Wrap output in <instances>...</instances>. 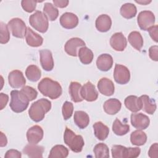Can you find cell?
I'll use <instances>...</instances> for the list:
<instances>
[{"label": "cell", "mask_w": 158, "mask_h": 158, "mask_svg": "<svg viewBox=\"0 0 158 158\" xmlns=\"http://www.w3.org/2000/svg\"><path fill=\"white\" fill-rule=\"evenodd\" d=\"M38 89L43 95L51 99H57L62 93L60 83L48 77L44 78L40 81L38 85Z\"/></svg>", "instance_id": "6da1fadb"}, {"label": "cell", "mask_w": 158, "mask_h": 158, "mask_svg": "<svg viewBox=\"0 0 158 158\" xmlns=\"http://www.w3.org/2000/svg\"><path fill=\"white\" fill-rule=\"evenodd\" d=\"M51 109V101L47 99L41 98L32 103L28 110V115L33 121L39 122L43 120L45 114L48 112Z\"/></svg>", "instance_id": "7a4b0ae2"}, {"label": "cell", "mask_w": 158, "mask_h": 158, "mask_svg": "<svg viewBox=\"0 0 158 158\" xmlns=\"http://www.w3.org/2000/svg\"><path fill=\"white\" fill-rule=\"evenodd\" d=\"M10 96L9 106L12 111L15 113H20L27 109L30 101L21 91L12 90L10 92Z\"/></svg>", "instance_id": "3957f363"}, {"label": "cell", "mask_w": 158, "mask_h": 158, "mask_svg": "<svg viewBox=\"0 0 158 158\" xmlns=\"http://www.w3.org/2000/svg\"><path fill=\"white\" fill-rule=\"evenodd\" d=\"M64 141L69 148L75 152H81L85 144L83 137L81 135H76L67 127H66L64 131Z\"/></svg>", "instance_id": "277c9868"}, {"label": "cell", "mask_w": 158, "mask_h": 158, "mask_svg": "<svg viewBox=\"0 0 158 158\" xmlns=\"http://www.w3.org/2000/svg\"><path fill=\"white\" fill-rule=\"evenodd\" d=\"M30 25L40 33H45L49 27V22L47 16L41 11L36 10L29 17Z\"/></svg>", "instance_id": "5b68a950"}, {"label": "cell", "mask_w": 158, "mask_h": 158, "mask_svg": "<svg viewBox=\"0 0 158 158\" xmlns=\"http://www.w3.org/2000/svg\"><path fill=\"white\" fill-rule=\"evenodd\" d=\"M12 35L16 38H23L26 35L27 27L25 22L20 18L12 19L7 23Z\"/></svg>", "instance_id": "8992f818"}, {"label": "cell", "mask_w": 158, "mask_h": 158, "mask_svg": "<svg viewBox=\"0 0 158 158\" xmlns=\"http://www.w3.org/2000/svg\"><path fill=\"white\" fill-rule=\"evenodd\" d=\"M137 22L139 28L144 31H146L154 25V14L150 10L141 11L138 15Z\"/></svg>", "instance_id": "52a82bcc"}, {"label": "cell", "mask_w": 158, "mask_h": 158, "mask_svg": "<svg viewBox=\"0 0 158 158\" xmlns=\"http://www.w3.org/2000/svg\"><path fill=\"white\" fill-rule=\"evenodd\" d=\"M114 78L117 83L125 85L130 81V72L127 67L117 64L114 69Z\"/></svg>", "instance_id": "ba28073f"}, {"label": "cell", "mask_w": 158, "mask_h": 158, "mask_svg": "<svg viewBox=\"0 0 158 158\" xmlns=\"http://www.w3.org/2000/svg\"><path fill=\"white\" fill-rule=\"evenodd\" d=\"M131 123L138 130L146 129L150 123L148 116L143 113H133L131 115Z\"/></svg>", "instance_id": "9c48e42d"}, {"label": "cell", "mask_w": 158, "mask_h": 158, "mask_svg": "<svg viewBox=\"0 0 158 158\" xmlns=\"http://www.w3.org/2000/svg\"><path fill=\"white\" fill-rule=\"evenodd\" d=\"M80 94L83 99L88 102L94 101L98 97V93L95 86L89 81H87L81 87Z\"/></svg>", "instance_id": "30bf717a"}, {"label": "cell", "mask_w": 158, "mask_h": 158, "mask_svg": "<svg viewBox=\"0 0 158 158\" xmlns=\"http://www.w3.org/2000/svg\"><path fill=\"white\" fill-rule=\"evenodd\" d=\"M85 46V43L79 38H72L68 40L64 46V49L66 53L71 56L76 57L78 56V49Z\"/></svg>", "instance_id": "8fae6325"}, {"label": "cell", "mask_w": 158, "mask_h": 158, "mask_svg": "<svg viewBox=\"0 0 158 158\" xmlns=\"http://www.w3.org/2000/svg\"><path fill=\"white\" fill-rule=\"evenodd\" d=\"M9 85L13 88H20L23 87L26 83V80L23 73L19 70L11 71L8 75Z\"/></svg>", "instance_id": "7c38bea8"}, {"label": "cell", "mask_w": 158, "mask_h": 158, "mask_svg": "<svg viewBox=\"0 0 158 158\" xmlns=\"http://www.w3.org/2000/svg\"><path fill=\"white\" fill-rule=\"evenodd\" d=\"M111 47L117 51H123L127 45V41L122 32H117L112 35L110 38Z\"/></svg>", "instance_id": "4fadbf2b"}, {"label": "cell", "mask_w": 158, "mask_h": 158, "mask_svg": "<svg viewBox=\"0 0 158 158\" xmlns=\"http://www.w3.org/2000/svg\"><path fill=\"white\" fill-rule=\"evenodd\" d=\"M43 130L39 125L30 127L27 132V138L29 143L38 144L43 138Z\"/></svg>", "instance_id": "5bb4252c"}, {"label": "cell", "mask_w": 158, "mask_h": 158, "mask_svg": "<svg viewBox=\"0 0 158 158\" xmlns=\"http://www.w3.org/2000/svg\"><path fill=\"white\" fill-rule=\"evenodd\" d=\"M60 23L66 29L75 28L78 24V18L73 13L65 12L60 17Z\"/></svg>", "instance_id": "9a60e30c"}, {"label": "cell", "mask_w": 158, "mask_h": 158, "mask_svg": "<svg viewBox=\"0 0 158 158\" xmlns=\"http://www.w3.org/2000/svg\"><path fill=\"white\" fill-rule=\"evenodd\" d=\"M39 52L40 54V63L42 68L46 71H51L54 65L52 52L48 49H42Z\"/></svg>", "instance_id": "2e32d148"}, {"label": "cell", "mask_w": 158, "mask_h": 158, "mask_svg": "<svg viewBox=\"0 0 158 158\" xmlns=\"http://www.w3.org/2000/svg\"><path fill=\"white\" fill-rule=\"evenodd\" d=\"M99 91L103 95L109 96L114 94L115 86L112 80L107 78H101L98 83Z\"/></svg>", "instance_id": "e0dca14e"}, {"label": "cell", "mask_w": 158, "mask_h": 158, "mask_svg": "<svg viewBox=\"0 0 158 158\" xmlns=\"http://www.w3.org/2000/svg\"><path fill=\"white\" fill-rule=\"evenodd\" d=\"M44 148L36 144H31L26 145L23 149V152L30 158H42Z\"/></svg>", "instance_id": "ac0fdd59"}, {"label": "cell", "mask_w": 158, "mask_h": 158, "mask_svg": "<svg viewBox=\"0 0 158 158\" xmlns=\"http://www.w3.org/2000/svg\"><path fill=\"white\" fill-rule=\"evenodd\" d=\"M112 65L113 58L109 54H102L96 60V66L101 71H108L112 68Z\"/></svg>", "instance_id": "d6986e66"}, {"label": "cell", "mask_w": 158, "mask_h": 158, "mask_svg": "<svg viewBox=\"0 0 158 158\" xmlns=\"http://www.w3.org/2000/svg\"><path fill=\"white\" fill-rule=\"evenodd\" d=\"M25 39L27 44L31 47H39L42 45L43 42L42 36L33 31L30 27H27Z\"/></svg>", "instance_id": "ffe728a7"}, {"label": "cell", "mask_w": 158, "mask_h": 158, "mask_svg": "<svg viewBox=\"0 0 158 158\" xmlns=\"http://www.w3.org/2000/svg\"><path fill=\"white\" fill-rule=\"evenodd\" d=\"M122 103L116 98H110L105 101L103 109L106 113L109 115H115L121 109Z\"/></svg>", "instance_id": "44dd1931"}, {"label": "cell", "mask_w": 158, "mask_h": 158, "mask_svg": "<svg viewBox=\"0 0 158 158\" xmlns=\"http://www.w3.org/2000/svg\"><path fill=\"white\" fill-rule=\"evenodd\" d=\"M96 27L101 32L109 31L112 25V20L107 14H101L96 20Z\"/></svg>", "instance_id": "7402d4cb"}, {"label": "cell", "mask_w": 158, "mask_h": 158, "mask_svg": "<svg viewBox=\"0 0 158 158\" xmlns=\"http://www.w3.org/2000/svg\"><path fill=\"white\" fill-rule=\"evenodd\" d=\"M126 107L133 113L140 110L142 108V103L139 98L136 96L130 95L125 99L124 101Z\"/></svg>", "instance_id": "603a6c76"}, {"label": "cell", "mask_w": 158, "mask_h": 158, "mask_svg": "<svg viewBox=\"0 0 158 158\" xmlns=\"http://www.w3.org/2000/svg\"><path fill=\"white\" fill-rule=\"evenodd\" d=\"M139 98L142 103L141 109H143V111L149 114H153L157 108L155 100L153 99H151L148 95L146 94L141 96Z\"/></svg>", "instance_id": "cb8c5ba5"}, {"label": "cell", "mask_w": 158, "mask_h": 158, "mask_svg": "<svg viewBox=\"0 0 158 158\" xmlns=\"http://www.w3.org/2000/svg\"><path fill=\"white\" fill-rule=\"evenodd\" d=\"M73 120L80 129L85 128L89 123V117L87 113L82 110H77L74 113Z\"/></svg>", "instance_id": "d4e9b609"}, {"label": "cell", "mask_w": 158, "mask_h": 158, "mask_svg": "<svg viewBox=\"0 0 158 158\" xmlns=\"http://www.w3.org/2000/svg\"><path fill=\"white\" fill-rule=\"evenodd\" d=\"M93 129L95 136L101 141L107 138L109 133V128L101 122H97L93 125Z\"/></svg>", "instance_id": "484cf974"}, {"label": "cell", "mask_w": 158, "mask_h": 158, "mask_svg": "<svg viewBox=\"0 0 158 158\" xmlns=\"http://www.w3.org/2000/svg\"><path fill=\"white\" fill-rule=\"evenodd\" d=\"M81 88V85L80 83L77 81H72L70 83L69 86V93L72 101L80 102L83 100L80 94Z\"/></svg>", "instance_id": "4316f807"}, {"label": "cell", "mask_w": 158, "mask_h": 158, "mask_svg": "<svg viewBox=\"0 0 158 158\" xmlns=\"http://www.w3.org/2000/svg\"><path fill=\"white\" fill-rule=\"evenodd\" d=\"M128 40L131 46L138 51H140L143 46V37L141 33L137 31H131L128 36Z\"/></svg>", "instance_id": "83f0119b"}, {"label": "cell", "mask_w": 158, "mask_h": 158, "mask_svg": "<svg viewBox=\"0 0 158 158\" xmlns=\"http://www.w3.org/2000/svg\"><path fill=\"white\" fill-rule=\"evenodd\" d=\"M130 141L133 145L138 146L144 145L147 141V135L141 130H135L131 133Z\"/></svg>", "instance_id": "f1b7e54d"}, {"label": "cell", "mask_w": 158, "mask_h": 158, "mask_svg": "<svg viewBox=\"0 0 158 158\" xmlns=\"http://www.w3.org/2000/svg\"><path fill=\"white\" fill-rule=\"evenodd\" d=\"M78 56L81 62L85 65L91 63L94 57L93 51L86 46H83L80 48L78 50Z\"/></svg>", "instance_id": "f546056e"}, {"label": "cell", "mask_w": 158, "mask_h": 158, "mask_svg": "<svg viewBox=\"0 0 158 158\" xmlns=\"http://www.w3.org/2000/svg\"><path fill=\"white\" fill-rule=\"evenodd\" d=\"M69 155L68 149L63 145L57 144L50 151L49 158H65Z\"/></svg>", "instance_id": "4dcf8cb0"}, {"label": "cell", "mask_w": 158, "mask_h": 158, "mask_svg": "<svg viewBox=\"0 0 158 158\" xmlns=\"http://www.w3.org/2000/svg\"><path fill=\"white\" fill-rule=\"evenodd\" d=\"M120 12L123 17L130 19L135 17L137 12V9L133 4L125 3L121 6Z\"/></svg>", "instance_id": "1f68e13d"}, {"label": "cell", "mask_w": 158, "mask_h": 158, "mask_svg": "<svg viewBox=\"0 0 158 158\" xmlns=\"http://www.w3.org/2000/svg\"><path fill=\"white\" fill-rule=\"evenodd\" d=\"M25 75L30 81L36 82L41 78V72L38 66L30 65L27 67L25 70Z\"/></svg>", "instance_id": "d6a6232c"}, {"label": "cell", "mask_w": 158, "mask_h": 158, "mask_svg": "<svg viewBox=\"0 0 158 158\" xmlns=\"http://www.w3.org/2000/svg\"><path fill=\"white\" fill-rule=\"evenodd\" d=\"M112 131L116 135L123 136L130 131V126L127 124H123L120 120L116 118L112 125Z\"/></svg>", "instance_id": "836d02e7"}, {"label": "cell", "mask_w": 158, "mask_h": 158, "mask_svg": "<svg viewBox=\"0 0 158 158\" xmlns=\"http://www.w3.org/2000/svg\"><path fill=\"white\" fill-rule=\"evenodd\" d=\"M43 12L50 21L55 20L59 15L58 9L50 2H46L44 4Z\"/></svg>", "instance_id": "e575fe53"}, {"label": "cell", "mask_w": 158, "mask_h": 158, "mask_svg": "<svg viewBox=\"0 0 158 158\" xmlns=\"http://www.w3.org/2000/svg\"><path fill=\"white\" fill-rule=\"evenodd\" d=\"M93 152L96 158L109 157V149L104 143H100L97 144L93 149Z\"/></svg>", "instance_id": "d590c367"}, {"label": "cell", "mask_w": 158, "mask_h": 158, "mask_svg": "<svg viewBox=\"0 0 158 158\" xmlns=\"http://www.w3.org/2000/svg\"><path fill=\"white\" fill-rule=\"evenodd\" d=\"M0 43L1 44H6L10 40V33L9 29L8 28L7 25L5 24L4 22H0Z\"/></svg>", "instance_id": "8d00e7d4"}, {"label": "cell", "mask_w": 158, "mask_h": 158, "mask_svg": "<svg viewBox=\"0 0 158 158\" xmlns=\"http://www.w3.org/2000/svg\"><path fill=\"white\" fill-rule=\"evenodd\" d=\"M73 105L72 102L69 101H65L62 106V112L64 120H68L70 118L73 114Z\"/></svg>", "instance_id": "74e56055"}, {"label": "cell", "mask_w": 158, "mask_h": 158, "mask_svg": "<svg viewBox=\"0 0 158 158\" xmlns=\"http://www.w3.org/2000/svg\"><path fill=\"white\" fill-rule=\"evenodd\" d=\"M141 149L139 148H125L123 158H135L139 156Z\"/></svg>", "instance_id": "f35d334b"}, {"label": "cell", "mask_w": 158, "mask_h": 158, "mask_svg": "<svg viewBox=\"0 0 158 158\" xmlns=\"http://www.w3.org/2000/svg\"><path fill=\"white\" fill-rule=\"evenodd\" d=\"M28 98L30 101H31L36 98L38 92L33 88L29 86H24L20 90Z\"/></svg>", "instance_id": "ab89813d"}, {"label": "cell", "mask_w": 158, "mask_h": 158, "mask_svg": "<svg viewBox=\"0 0 158 158\" xmlns=\"http://www.w3.org/2000/svg\"><path fill=\"white\" fill-rule=\"evenodd\" d=\"M38 2L39 1L34 0H22L21 1V5L25 11L31 13L35 10Z\"/></svg>", "instance_id": "60d3db41"}, {"label": "cell", "mask_w": 158, "mask_h": 158, "mask_svg": "<svg viewBox=\"0 0 158 158\" xmlns=\"http://www.w3.org/2000/svg\"><path fill=\"white\" fill-rule=\"evenodd\" d=\"M125 146L122 145H114L112 147V156L114 158H123V153Z\"/></svg>", "instance_id": "b9f144b4"}, {"label": "cell", "mask_w": 158, "mask_h": 158, "mask_svg": "<svg viewBox=\"0 0 158 158\" xmlns=\"http://www.w3.org/2000/svg\"><path fill=\"white\" fill-rule=\"evenodd\" d=\"M149 55L150 58L154 61L158 60V46L155 45L149 48Z\"/></svg>", "instance_id": "7bdbcfd3"}, {"label": "cell", "mask_w": 158, "mask_h": 158, "mask_svg": "<svg viewBox=\"0 0 158 158\" xmlns=\"http://www.w3.org/2000/svg\"><path fill=\"white\" fill-rule=\"evenodd\" d=\"M21 157V152L16 149H9L5 154L6 158H20Z\"/></svg>", "instance_id": "ee69618b"}, {"label": "cell", "mask_w": 158, "mask_h": 158, "mask_svg": "<svg viewBox=\"0 0 158 158\" xmlns=\"http://www.w3.org/2000/svg\"><path fill=\"white\" fill-rule=\"evenodd\" d=\"M157 28H158L157 25H154L148 30L150 36L156 43L157 42V35H157V30H158Z\"/></svg>", "instance_id": "f6af8a7d"}, {"label": "cell", "mask_w": 158, "mask_h": 158, "mask_svg": "<svg viewBox=\"0 0 158 158\" xmlns=\"http://www.w3.org/2000/svg\"><path fill=\"white\" fill-rule=\"evenodd\" d=\"M157 148H158V144L157 143H155L151 146L150 147V149L148 151V155L150 157H157Z\"/></svg>", "instance_id": "bcb514c9"}, {"label": "cell", "mask_w": 158, "mask_h": 158, "mask_svg": "<svg viewBox=\"0 0 158 158\" xmlns=\"http://www.w3.org/2000/svg\"><path fill=\"white\" fill-rule=\"evenodd\" d=\"M9 101V96L8 95L3 93H0V109L2 110L7 105V102Z\"/></svg>", "instance_id": "7dc6e473"}, {"label": "cell", "mask_w": 158, "mask_h": 158, "mask_svg": "<svg viewBox=\"0 0 158 158\" xmlns=\"http://www.w3.org/2000/svg\"><path fill=\"white\" fill-rule=\"evenodd\" d=\"M68 0H53V3L55 6L60 8H64L69 4Z\"/></svg>", "instance_id": "c3c4849f"}, {"label": "cell", "mask_w": 158, "mask_h": 158, "mask_svg": "<svg viewBox=\"0 0 158 158\" xmlns=\"http://www.w3.org/2000/svg\"><path fill=\"white\" fill-rule=\"evenodd\" d=\"M0 133H1V141H0L1 143H0V146L1 147L6 146L7 145V138H6V135L2 131H1Z\"/></svg>", "instance_id": "681fc988"}, {"label": "cell", "mask_w": 158, "mask_h": 158, "mask_svg": "<svg viewBox=\"0 0 158 158\" xmlns=\"http://www.w3.org/2000/svg\"><path fill=\"white\" fill-rule=\"evenodd\" d=\"M135 2L138 4H141L142 5H146L151 2V1H135Z\"/></svg>", "instance_id": "f907efd6"}]
</instances>
